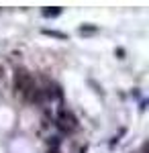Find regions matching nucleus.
<instances>
[{
	"instance_id": "obj_1",
	"label": "nucleus",
	"mask_w": 149,
	"mask_h": 153,
	"mask_svg": "<svg viewBox=\"0 0 149 153\" xmlns=\"http://www.w3.org/2000/svg\"><path fill=\"white\" fill-rule=\"evenodd\" d=\"M35 88H37V86H35L31 74L27 70H23V68H16V70H14V90H16V94H21L23 98L29 100Z\"/></svg>"
},
{
	"instance_id": "obj_2",
	"label": "nucleus",
	"mask_w": 149,
	"mask_h": 153,
	"mask_svg": "<svg viewBox=\"0 0 149 153\" xmlns=\"http://www.w3.org/2000/svg\"><path fill=\"white\" fill-rule=\"evenodd\" d=\"M57 127L63 133H74V131L78 129V118L74 117L69 110H59V114H57Z\"/></svg>"
},
{
	"instance_id": "obj_3",
	"label": "nucleus",
	"mask_w": 149,
	"mask_h": 153,
	"mask_svg": "<svg viewBox=\"0 0 149 153\" xmlns=\"http://www.w3.org/2000/svg\"><path fill=\"white\" fill-rule=\"evenodd\" d=\"M59 14H61V6H47V8H43V16L45 19H55Z\"/></svg>"
},
{
	"instance_id": "obj_4",
	"label": "nucleus",
	"mask_w": 149,
	"mask_h": 153,
	"mask_svg": "<svg viewBox=\"0 0 149 153\" xmlns=\"http://www.w3.org/2000/svg\"><path fill=\"white\" fill-rule=\"evenodd\" d=\"M43 35L57 37V39H68V35H66V33H61V31H51V29H43Z\"/></svg>"
},
{
	"instance_id": "obj_5",
	"label": "nucleus",
	"mask_w": 149,
	"mask_h": 153,
	"mask_svg": "<svg viewBox=\"0 0 149 153\" xmlns=\"http://www.w3.org/2000/svg\"><path fill=\"white\" fill-rule=\"evenodd\" d=\"M0 78H2V68H0Z\"/></svg>"
}]
</instances>
